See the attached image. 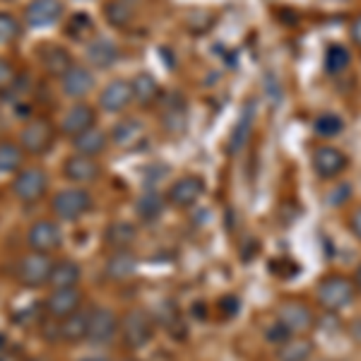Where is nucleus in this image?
I'll return each instance as SVG.
<instances>
[{"mask_svg": "<svg viewBox=\"0 0 361 361\" xmlns=\"http://www.w3.org/2000/svg\"><path fill=\"white\" fill-rule=\"evenodd\" d=\"M342 128H345V123H342V118L335 114H323L316 118V133L323 137H335L337 133H342Z\"/></svg>", "mask_w": 361, "mask_h": 361, "instance_id": "34", "label": "nucleus"}, {"mask_svg": "<svg viewBox=\"0 0 361 361\" xmlns=\"http://www.w3.org/2000/svg\"><path fill=\"white\" fill-rule=\"evenodd\" d=\"M92 209V195L82 188H66L54 195L51 200V212L63 222H75V219L85 217Z\"/></svg>", "mask_w": 361, "mask_h": 361, "instance_id": "2", "label": "nucleus"}, {"mask_svg": "<svg viewBox=\"0 0 361 361\" xmlns=\"http://www.w3.org/2000/svg\"><path fill=\"white\" fill-rule=\"evenodd\" d=\"M80 304H82V292L78 287L54 289L49 299H46V313H49V318L61 320L70 316L73 311H78Z\"/></svg>", "mask_w": 361, "mask_h": 361, "instance_id": "12", "label": "nucleus"}, {"mask_svg": "<svg viewBox=\"0 0 361 361\" xmlns=\"http://www.w3.org/2000/svg\"><path fill=\"white\" fill-rule=\"evenodd\" d=\"M87 328H90V313L82 311V308H78V311H73L70 316L61 318V325H58V337H61L63 342L75 345V342L87 340Z\"/></svg>", "mask_w": 361, "mask_h": 361, "instance_id": "18", "label": "nucleus"}, {"mask_svg": "<svg viewBox=\"0 0 361 361\" xmlns=\"http://www.w3.org/2000/svg\"><path fill=\"white\" fill-rule=\"evenodd\" d=\"M347 195H349V185H340V190L330 195V205H342L347 200Z\"/></svg>", "mask_w": 361, "mask_h": 361, "instance_id": "42", "label": "nucleus"}, {"mask_svg": "<svg viewBox=\"0 0 361 361\" xmlns=\"http://www.w3.org/2000/svg\"><path fill=\"white\" fill-rule=\"evenodd\" d=\"M313 352V342L308 337H292L279 347V361H308Z\"/></svg>", "mask_w": 361, "mask_h": 361, "instance_id": "28", "label": "nucleus"}, {"mask_svg": "<svg viewBox=\"0 0 361 361\" xmlns=\"http://www.w3.org/2000/svg\"><path fill=\"white\" fill-rule=\"evenodd\" d=\"M349 61H352V56H349V51L345 46L333 44L328 49V54H325V70H328L330 75H337L349 66Z\"/></svg>", "mask_w": 361, "mask_h": 361, "instance_id": "31", "label": "nucleus"}, {"mask_svg": "<svg viewBox=\"0 0 361 361\" xmlns=\"http://www.w3.org/2000/svg\"><path fill=\"white\" fill-rule=\"evenodd\" d=\"M68 34L73 39H78V42H85V39H90L94 34V25H92V20L87 15H75L68 25Z\"/></svg>", "mask_w": 361, "mask_h": 361, "instance_id": "35", "label": "nucleus"}, {"mask_svg": "<svg viewBox=\"0 0 361 361\" xmlns=\"http://www.w3.org/2000/svg\"><path fill=\"white\" fill-rule=\"evenodd\" d=\"M17 82V70L8 58H0V92L13 90Z\"/></svg>", "mask_w": 361, "mask_h": 361, "instance_id": "37", "label": "nucleus"}, {"mask_svg": "<svg viewBox=\"0 0 361 361\" xmlns=\"http://www.w3.org/2000/svg\"><path fill=\"white\" fill-rule=\"evenodd\" d=\"M130 361H133V359H130Z\"/></svg>", "mask_w": 361, "mask_h": 361, "instance_id": "47", "label": "nucleus"}, {"mask_svg": "<svg viewBox=\"0 0 361 361\" xmlns=\"http://www.w3.org/2000/svg\"><path fill=\"white\" fill-rule=\"evenodd\" d=\"M349 229H352V234L361 241V207H357L349 214Z\"/></svg>", "mask_w": 361, "mask_h": 361, "instance_id": "39", "label": "nucleus"}, {"mask_svg": "<svg viewBox=\"0 0 361 361\" xmlns=\"http://www.w3.org/2000/svg\"><path fill=\"white\" fill-rule=\"evenodd\" d=\"M250 128H253V106H246L243 109V114L238 116L236 128L231 130V137H229V152L231 154H238L248 145Z\"/></svg>", "mask_w": 361, "mask_h": 361, "instance_id": "26", "label": "nucleus"}, {"mask_svg": "<svg viewBox=\"0 0 361 361\" xmlns=\"http://www.w3.org/2000/svg\"><path fill=\"white\" fill-rule=\"evenodd\" d=\"M37 58L42 63V68L54 78H63L70 68H73V56L68 49L58 44H42V49L37 51Z\"/></svg>", "mask_w": 361, "mask_h": 361, "instance_id": "15", "label": "nucleus"}, {"mask_svg": "<svg viewBox=\"0 0 361 361\" xmlns=\"http://www.w3.org/2000/svg\"><path fill=\"white\" fill-rule=\"evenodd\" d=\"M135 226L128 222H116L106 229V246L111 250H128L135 243Z\"/></svg>", "mask_w": 361, "mask_h": 361, "instance_id": "27", "label": "nucleus"}, {"mask_svg": "<svg viewBox=\"0 0 361 361\" xmlns=\"http://www.w3.org/2000/svg\"><path fill=\"white\" fill-rule=\"evenodd\" d=\"M349 335L354 337V342H359L361 345V316L352 320V325H349Z\"/></svg>", "mask_w": 361, "mask_h": 361, "instance_id": "43", "label": "nucleus"}, {"mask_svg": "<svg viewBox=\"0 0 361 361\" xmlns=\"http://www.w3.org/2000/svg\"><path fill=\"white\" fill-rule=\"evenodd\" d=\"M142 137H145V128L135 118H126V121H121V123H116L111 133L114 145H118V147H123V149H133Z\"/></svg>", "mask_w": 361, "mask_h": 361, "instance_id": "24", "label": "nucleus"}, {"mask_svg": "<svg viewBox=\"0 0 361 361\" xmlns=\"http://www.w3.org/2000/svg\"><path fill=\"white\" fill-rule=\"evenodd\" d=\"M118 333L128 349H140L152 340V318L145 311H128L118 323Z\"/></svg>", "mask_w": 361, "mask_h": 361, "instance_id": "5", "label": "nucleus"}, {"mask_svg": "<svg viewBox=\"0 0 361 361\" xmlns=\"http://www.w3.org/2000/svg\"><path fill=\"white\" fill-rule=\"evenodd\" d=\"M135 255L130 250H114V255L106 263V277L114 282H128L135 275Z\"/></svg>", "mask_w": 361, "mask_h": 361, "instance_id": "22", "label": "nucleus"}, {"mask_svg": "<svg viewBox=\"0 0 361 361\" xmlns=\"http://www.w3.org/2000/svg\"><path fill=\"white\" fill-rule=\"evenodd\" d=\"M27 243H29V248L39 250V253H54L56 248H61L63 234L56 222H51V219H39V222H34L29 226Z\"/></svg>", "mask_w": 361, "mask_h": 361, "instance_id": "7", "label": "nucleus"}, {"mask_svg": "<svg viewBox=\"0 0 361 361\" xmlns=\"http://www.w3.org/2000/svg\"><path fill=\"white\" fill-rule=\"evenodd\" d=\"M135 212L140 219H145V222H157V219L161 217V212H164V200H161L159 193L149 190V193H145L135 202Z\"/></svg>", "mask_w": 361, "mask_h": 361, "instance_id": "29", "label": "nucleus"}, {"mask_svg": "<svg viewBox=\"0 0 361 361\" xmlns=\"http://www.w3.org/2000/svg\"><path fill=\"white\" fill-rule=\"evenodd\" d=\"M130 87H133V102L142 109H149L154 102H159V97H161L159 82H157V78L149 73L135 75V80L130 82Z\"/></svg>", "mask_w": 361, "mask_h": 361, "instance_id": "20", "label": "nucleus"}, {"mask_svg": "<svg viewBox=\"0 0 361 361\" xmlns=\"http://www.w3.org/2000/svg\"><path fill=\"white\" fill-rule=\"evenodd\" d=\"M94 128V109L90 104H73L61 118V133L68 137H78L80 133Z\"/></svg>", "mask_w": 361, "mask_h": 361, "instance_id": "13", "label": "nucleus"}, {"mask_svg": "<svg viewBox=\"0 0 361 361\" xmlns=\"http://www.w3.org/2000/svg\"><path fill=\"white\" fill-rule=\"evenodd\" d=\"M51 270H54V260L49 258V253H39V250H32L17 265V279H20L25 287L37 289L49 284Z\"/></svg>", "mask_w": 361, "mask_h": 361, "instance_id": "4", "label": "nucleus"}, {"mask_svg": "<svg viewBox=\"0 0 361 361\" xmlns=\"http://www.w3.org/2000/svg\"><path fill=\"white\" fill-rule=\"evenodd\" d=\"M17 37H20V22L13 15L0 13V46L15 42Z\"/></svg>", "mask_w": 361, "mask_h": 361, "instance_id": "36", "label": "nucleus"}, {"mask_svg": "<svg viewBox=\"0 0 361 361\" xmlns=\"http://www.w3.org/2000/svg\"><path fill=\"white\" fill-rule=\"evenodd\" d=\"M63 15V3L61 0H32L27 5V25L34 27V29H44V27H51L61 20Z\"/></svg>", "mask_w": 361, "mask_h": 361, "instance_id": "14", "label": "nucleus"}, {"mask_svg": "<svg viewBox=\"0 0 361 361\" xmlns=\"http://www.w3.org/2000/svg\"><path fill=\"white\" fill-rule=\"evenodd\" d=\"M357 287L361 289V265L357 267Z\"/></svg>", "mask_w": 361, "mask_h": 361, "instance_id": "44", "label": "nucleus"}, {"mask_svg": "<svg viewBox=\"0 0 361 361\" xmlns=\"http://www.w3.org/2000/svg\"><path fill=\"white\" fill-rule=\"evenodd\" d=\"M73 145H75V149H78V154L99 157L109 147V137H106V133L99 130V128H90V130L80 133L78 137H73Z\"/></svg>", "mask_w": 361, "mask_h": 361, "instance_id": "23", "label": "nucleus"}, {"mask_svg": "<svg viewBox=\"0 0 361 361\" xmlns=\"http://www.w3.org/2000/svg\"><path fill=\"white\" fill-rule=\"evenodd\" d=\"M99 176V164L94 161V157H87V154H73L66 161V178L73 180L78 185L92 183Z\"/></svg>", "mask_w": 361, "mask_h": 361, "instance_id": "19", "label": "nucleus"}, {"mask_svg": "<svg viewBox=\"0 0 361 361\" xmlns=\"http://www.w3.org/2000/svg\"><path fill=\"white\" fill-rule=\"evenodd\" d=\"M292 337H294V333L289 328H284L279 320H277L275 325H272L270 330H267V340H270V342H279V345H284V342L292 340Z\"/></svg>", "mask_w": 361, "mask_h": 361, "instance_id": "38", "label": "nucleus"}, {"mask_svg": "<svg viewBox=\"0 0 361 361\" xmlns=\"http://www.w3.org/2000/svg\"><path fill=\"white\" fill-rule=\"evenodd\" d=\"M80 275H82V270H80L78 263H73V260H61V263H54L49 284L54 289H68L80 282Z\"/></svg>", "mask_w": 361, "mask_h": 361, "instance_id": "25", "label": "nucleus"}, {"mask_svg": "<svg viewBox=\"0 0 361 361\" xmlns=\"http://www.w3.org/2000/svg\"><path fill=\"white\" fill-rule=\"evenodd\" d=\"M106 20L111 22L114 27H126L130 25L133 20V8L123 0H116V3L106 5Z\"/></svg>", "mask_w": 361, "mask_h": 361, "instance_id": "33", "label": "nucleus"}, {"mask_svg": "<svg viewBox=\"0 0 361 361\" xmlns=\"http://www.w3.org/2000/svg\"><path fill=\"white\" fill-rule=\"evenodd\" d=\"M61 80H63V92H66L70 99H85L94 90V75H92V70L85 66H78V63H73V68H70Z\"/></svg>", "mask_w": 361, "mask_h": 361, "instance_id": "17", "label": "nucleus"}, {"mask_svg": "<svg viewBox=\"0 0 361 361\" xmlns=\"http://www.w3.org/2000/svg\"><path fill=\"white\" fill-rule=\"evenodd\" d=\"M320 361H325V359H320Z\"/></svg>", "mask_w": 361, "mask_h": 361, "instance_id": "46", "label": "nucleus"}, {"mask_svg": "<svg viewBox=\"0 0 361 361\" xmlns=\"http://www.w3.org/2000/svg\"><path fill=\"white\" fill-rule=\"evenodd\" d=\"M349 166V159L342 149L333 147V145H323L313 152V169L320 178L325 180H333L340 176L342 171Z\"/></svg>", "mask_w": 361, "mask_h": 361, "instance_id": "8", "label": "nucleus"}, {"mask_svg": "<svg viewBox=\"0 0 361 361\" xmlns=\"http://www.w3.org/2000/svg\"><path fill=\"white\" fill-rule=\"evenodd\" d=\"M133 104V87L128 80H114L104 87L102 97H99V106L106 114H121Z\"/></svg>", "mask_w": 361, "mask_h": 361, "instance_id": "11", "label": "nucleus"}, {"mask_svg": "<svg viewBox=\"0 0 361 361\" xmlns=\"http://www.w3.org/2000/svg\"><path fill=\"white\" fill-rule=\"evenodd\" d=\"M82 361H106V359H102V357H92V359H82Z\"/></svg>", "mask_w": 361, "mask_h": 361, "instance_id": "45", "label": "nucleus"}, {"mask_svg": "<svg viewBox=\"0 0 361 361\" xmlns=\"http://www.w3.org/2000/svg\"><path fill=\"white\" fill-rule=\"evenodd\" d=\"M279 323L292 330L294 335L308 333V330L316 325V316H313L311 308L306 304H301V301H284V304L279 306Z\"/></svg>", "mask_w": 361, "mask_h": 361, "instance_id": "10", "label": "nucleus"}, {"mask_svg": "<svg viewBox=\"0 0 361 361\" xmlns=\"http://www.w3.org/2000/svg\"><path fill=\"white\" fill-rule=\"evenodd\" d=\"M316 296H318V304L328 308V311H342L357 296V284L345 275H328L318 282Z\"/></svg>", "mask_w": 361, "mask_h": 361, "instance_id": "1", "label": "nucleus"}, {"mask_svg": "<svg viewBox=\"0 0 361 361\" xmlns=\"http://www.w3.org/2000/svg\"><path fill=\"white\" fill-rule=\"evenodd\" d=\"M22 161H25V152H22L20 145L3 140L0 142V173H15L20 171Z\"/></svg>", "mask_w": 361, "mask_h": 361, "instance_id": "30", "label": "nucleus"}, {"mask_svg": "<svg viewBox=\"0 0 361 361\" xmlns=\"http://www.w3.org/2000/svg\"><path fill=\"white\" fill-rule=\"evenodd\" d=\"M349 34H352V42L361 46V15H357L352 20V27H349Z\"/></svg>", "mask_w": 361, "mask_h": 361, "instance_id": "41", "label": "nucleus"}, {"mask_svg": "<svg viewBox=\"0 0 361 361\" xmlns=\"http://www.w3.org/2000/svg\"><path fill=\"white\" fill-rule=\"evenodd\" d=\"M56 142V128L49 123L46 118H34L22 128L20 133V147L22 152L42 157L54 147Z\"/></svg>", "mask_w": 361, "mask_h": 361, "instance_id": "3", "label": "nucleus"}, {"mask_svg": "<svg viewBox=\"0 0 361 361\" xmlns=\"http://www.w3.org/2000/svg\"><path fill=\"white\" fill-rule=\"evenodd\" d=\"M205 193V183L197 176H183L169 188V202L176 207H193L200 195Z\"/></svg>", "mask_w": 361, "mask_h": 361, "instance_id": "16", "label": "nucleus"}, {"mask_svg": "<svg viewBox=\"0 0 361 361\" xmlns=\"http://www.w3.org/2000/svg\"><path fill=\"white\" fill-rule=\"evenodd\" d=\"M219 306L224 308V316H234V313L238 311V299L236 296H224Z\"/></svg>", "mask_w": 361, "mask_h": 361, "instance_id": "40", "label": "nucleus"}, {"mask_svg": "<svg viewBox=\"0 0 361 361\" xmlns=\"http://www.w3.org/2000/svg\"><path fill=\"white\" fill-rule=\"evenodd\" d=\"M46 188H49V176H46V171L39 166L22 169L13 180V193L20 197L22 202H27V205H32L39 197H44Z\"/></svg>", "mask_w": 361, "mask_h": 361, "instance_id": "6", "label": "nucleus"}, {"mask_svg": "<svg viewBox=\"0 0 361 361\" xmlns=\"http://www.w3.org/2000/svg\"><path fill=\"white\" fill-rule=\"evenodd\" d=\"M116 333H118V320H116L114 311L109 308H97L94 313H90V328H87V340L92 345H109L114 342Z\"/></svg>", "mask_w": 361, "mask_h": 361, "instance_id": "9", "label": "nucleus"}, {"mask_svg": "<svg viewBox=\"0 0 361 361\" xmlns=\"http://www.w3.org/2000/svg\"><path fill=\"white\" fill-rule=\"evenodd\" d=\"M161 123L169 133H180L185 128V109L183 104H169L161 116Z\"/></svg>", "mask_w": 361, "mask_h": 361, "instance_id": "32", "label": "nucleus"}, {"mask_svg": "<svg viewBox=\"0 0 361 361\" xmlns=\"http://www.w3.org/2000/svg\"><path fill=\"white\" fill-rule=\"evenodd\" d=\"M87 58L90 63L99 70L111 68L116 61H118V46H116L111 39L106 37H97L90 42V49H87Z\"/></svg>", "mask_w": 361, "mask_h": 361, "instance_id": "21", "label": "nucleus"}]
</instances>
